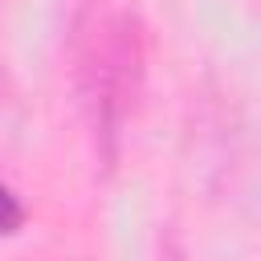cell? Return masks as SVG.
Masks as SVG:
<instances>
[{"label": "cell", "mask_w": 261, "mask_h": 261, "mask_svg": "<svg viewBox=\"0 0 261 261\" xmlns=\"http://www.w3.org/2000/svg\"><path fill=\"white\" fill-rule=\"evenodd\" d=\"M20 228H24V204H20V196L8 184H0V241L16 237Z\"/></svg>", "instance_id": "7a4b0ae2"}, {"label": "cell", "mask_w": 261, "mask_h": 261, "mask_svg": "<svg viewBox=\"0 0 261 261\" xmlns=\"http://www.w3.org/2000/svg\"><path fill=\"white\" fill-rule=\"evenodd\" d=\"M69 53H73L77 98L90 118L98 155L106 167H114L122 126L135 110V98H139L143 73H147L143 20L135 12L106 8L102 0H82V8L73 12Z\"/></svg>", "instance_id": "6da1fadb"}]
</instances>
